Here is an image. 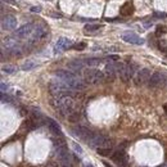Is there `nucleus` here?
I'll list each match as a JSON object with an SVG mask.
<instances>
[{
  "label": "nucleus",
  "mask_w": 167,
  "mask_h": 167,
  "mask_svg": "<svg viewBox=\"0 0 167 167\" xmlns=\"http://www.w3.org/2000/svg\"><path fill=\"white\" fill-rule=\"evenodd\" d=\"M121 39L124 40L125 42H129V44H135V45H143L144 44V39H142L140 36H138V35L133 31H126L122 33Z\"/></svg>",
  "instance_id": "8"
},
{
  "label": "nucleus",
  "mask_w": 167,
  "mask_h": 167,
  "mask_svg": "<svg viewBox=\"0 0 167 167\" xmlns=\"http://www.w3.org/2000/svg\"><path fill=\"white\" fill-rule=\"evenodd\" d=\"M133 13H134V5H133V3H131V2L125 3L124 5L121 7V9H120V14L122 17H129Z\"/></svg>",
  "instance_id": "18"
},
{
  "label": "nucleus",
  "mask_w": 167,
  "mask_h": 167,
  "mask_svg": "<svg viewBox=\"0 0 167 167\" xmlns=\"http://www.w3.org/2000/svg\"><path fill=\"white\" fill-rule=\"evenodd\" d=\"M69 46H72V41L69 39H66V37H60L58 39L57 44H55V48H54V51L58 53V51H63L66 49H68Z\"/></svg>",
  "instance_id": "16"
},
{
  "label": "nucleus",
  "mask_w": 167,
  "mask_h": 167,
  "mask_svg": "<svg viewBox=\"0 0 167 167\" xmlns=\"http://www.w3.org/2000/svg\"><path fill=\"white\" fill-rule=\"evenodd\" d=\"M100 29H102V24H87V26H85L86 32H95Z\"/></svg>",
  "instance_id": "23"
},
{
  "label": "nucleus",
  "mask_w": 167,
  "mask_h": 167,
  "mask_svg": "<svg viewBox=\"0 0 167 167\" xmlns=\"http://www.w3.org/2000/svg\"><path fill=\"white\" fill-rule=\"evenodd\" d=\"M85 167H93V166H91V165H86Z\"/></svg>",
  "instance_id": "35"
},
{
  "label": "nucleus",
  "mask_w": 167,
  "mask_h": 167,
  "mask_svg": "<svg viewBox=\"0 0 167 167\" xmlns=\"http://www.w3.org/2000/svg\"><path fill=\"white\" fill-rule=\"evenodd\" d=\"M160 49L162 51H167V42H165L163 40H161L160 41Z\"/></svg>",
  "instance_id": "28"
},
{
  "label": "nucleus",
  "mask_w": 167,
  "mask_h": 167,
  "mask_svg": "<svg viewBox=\"0 0 167 167\" xmlns=\"http://www.w3.org/2000/svg\"><path fill=\"white\" fill-rule=\"evenodd\" d=\"M84 63H85V66H89V67H96L102 63V59H99V58H87V59H84Z\"/></svg>",
  "instance_id": "20"
},
{
  "label": "nucleus",
  "mask_w": 167,
  "mask_h": 167,
  "mask_svg": "<svg viewBox=\"0 0 167 167\" xmlns=\"http://www.w3.org/2000/svg\"><path fill=\"white\" fill-rule=\"evenodd\" d=\"M8 90V85L7 84H4V82H2V91L3 93H5Z\"/></svg>",
  "instance_id": "32"
},
{
  "label": "nucleus",
  "mask_w": 167,
  "mask_h": 167,
  "mask_svg": "<svg viewBox=\"0 0 167 167\" xmlns=\"http://www.w3.org/2000/svg\"><path fill=\"white\" fill-rule=\"evenodd\" d=\"M17 27V20L14 15H7L2 20V29L7 30V31H11L14 30Z\"/></svg>",
  "instance_id": "14"
},
{
  "label": "nucleus",
  "mask_w": 167,
  "mask_h": 167,
  "mask_svg": "<svg viewBox=\"0 0 167 167\" xmlns=\"http://www.w3.org/2000/svg\"><path fill=\"white\" fill-rule=\"evenodd\" d=\"M72 147H73V149L78 153V154H81L82 153V148L80 147V145H77V143H72Z\"/></svg>",
  "instance_id": "27"
},
{
  "label": "nucleus",
  "mask_w": 167,
  "mask_h": 167,
  "mask_svg": "<svg viewBox=\"0 0 167 167\" xmlns=\"http://www.w3.org/2000/svg\"><path fill=\"white\" fill-rule=\"evenodd\" d=\"M55 151H57V156L59 158L60 163L63 165V167H71V156H69L67 145L63 140H59L58 143H55Z\"/></svg>",
  "instance_id": "5"
},
{
  "label": "nucleus",
  "mask_w": 167,
  "mask_h": 167,
  "mask_svg": "<svg viewBox=\"0 0 167 167\" xmlns=\"http://www.w3.org/2000/svg\"><path fill=\"white\" fill-rule=\"evenodd\" d=\"M107 60H109V62H117V60H120V58L117 55H109L107 58Z\"/></svg>",
  "instance_id": "29"
},
{
  "label": "nucleus",
  "mask_w": 167,
  "mask_h": 167,
  "mask_svg": "<svg viewBox=\"0 0 167 167\" xmlns=\"http://www.w3.org/2000/svg\"><path fill=\"white\" fill-rule=\"evenodd\" d=\"M55 76L59 78V80H62L64 84H67L72 90H84L86 87V84L71 71L58 69V71H55Z\"/></svg>",
  "instance_id": "1"
},
{
  "label": "nucleus",
  "mask_w": 167,
  "mask_h": 167,
  "mask_svg": "<svg viewBox=\"0 0 167 167\" xmlns=\"http://www.w3.org/2000/svg\"><path fill=\"white\" fill-rule=\"evenodd\" d=\"M87 144H89L90 147L93 148H111V140L107 138V136H104L102 134H93L89 140L86 142Z\"/></svg>",
  "instance_id": "6"
},
{
  "label": "nucleus",
  "mask_w": 167,
  "mask_h": 167,
  "mask_svg": "<svg viewBox=\"0 0 167 167\" xmlns=\"http://www.w3.org/2000/svg\"><path fill=\"white\" fill-rule=\"evenodd\" d=\"M2 71L7 75H11V73H14L17 71V67L12 66V64H7V66H3L2 67Z\"/></svg>",
  "instance_id": "22"
},
{
  "label": "nucleus",
  "mask_w": 167,
  "mask_h": 167,
  "mask_svg": "<svg viewBox=\"0 0 167 167\" xmlns=\"http://www.w3.org/2000/svg\"><path fill=\"white\" fill-rule=\"evenodd\" d=\"M84 80L89 85H98L105 80V75L95 68H87L84 71Z\"/></svg>",
  "instance_id": "3"
},
{
  "label": "nucleus",
  "mask_w": 167,
  "mask_h": 167,
  "mask_svg": "<svg viewBox=\"0 0 167 167\" xmlns=\"http://www.w3.org/2000/svg\"><path fill=\"white\" fill-rule=\"evenodd\" d=\"M36 66H37L36 62H33V60H27V62H24L22 64V69L23 71H31V69H33Z\"/></svg>",
  "instance_id": "21"
},
{
  "label": "nucleus",
  "mask_w": 167,
  "mask_h": 167,
  "mask_svg": "<svg viewBox=\"0 0 167 167\" xmlns=\"http://www.w3.org/2000/svg\"><path fill=\"white\" fill-rule=\"evenodd\" d=\"M103 165H104V167H112V166H111L108 162H103Z\"/></svg>",
  "instance_id": "33"
},
{
  "label": "nucleus",
  "mask_w": 167,
  "mask_h": 167,
  "mask_svg": "<svg viewBox=\"0 0 167 167\" xmlns=\"http://www.w3.org/2000/svg\"><path fill=\"white\" fill-rule=\"evenodd\" d=\"M112 158L117 165L122 166V167H126L127 166V156L124 151H117L116 153L112 154Z\"/></svg>",
  "instance_id": "15"
},
{
  "label": "nucleus",
  "mask_w": 167,
  "mask_h": 167,
  "mask_svg": "<svg viewBox=\"0 0 167 167\" xmlns=\"http://www.w3.org/2000/svg\"><path fill=\"white\" fill-rule=\"evenodd\" d=\"M86 48V44L85 42H80V44H76V45H73V49L76 50H84Z\"/></svg>",
  "instance_id": "25"
},
{
  "label": "nucleus",
  "mask_w": 167,
  "mask_h": 167,
  "mask_svg": "<svg viewBox=\"0 0 167 167\" xmlns=\"http://www.w3.org/2000/svg\"><path fill=\"white\" fill-rule=\"evenodd\" d=\"M9 100H11L9 96L5 95L4 93H2V102H3V103H7V102H9Z\"/></svg>",
  "instance_id": "31"
},
{
  "label": "nucleus",
  "mask_w": 167,
  "mask_h": 167,
  "mask_svg": "<svg viewBox=\"0 0 167 167\" xmlns=\"http://www.w3.org/2000/svg\"><path fill=\"white\" fill-rule=\"evenodd\" d=\"M84 60H78V59H75V60H71V62L67 63V67L71 69V71H82L84 69Z\"/></svg>",
  "instance_id": "19"
},
{
  "label": "nucleus",
  "mask_w": 167,
  "mask_h": 167,
  "mask_svg": "<svg viewBox=\"0 0 167 167\" xmlns=\"http://www.w3.org/2000/svg\"><path fill=\"white\" fill-rule=\"evenodd\" d=\"M71 87H69L67 84H64L62 80L60 81H51L49 84V91L53 96H55V98H60V96L63 95H69L71 94Z\"/></svg>",
  "instance_id": "4"
},
{
  "label": "nucleus",
  "mask_w": 167,
  "mask_h": 167,
  "mask_svg": "<svg viewBox=\"0 0 167 167\" xmlns=\"http://www.w3.org/2000/svg\"><path fill=\"white\" fill-rule=\"evenodd\" d=\"M151 69L149 68H142L140 71H138L136 76H135V84L139 86V85H144L145 82L149 81L151 78Z\"/></svg>",
  "instance_id": "9"
},
{
  "label": "nucleus",
  "mask_w": 167,
  "mask_h": 167,
  "mask_svg": "<svg viewBox=\"0 0 167 167\" xmlns=\"http://www.w3.org/2000/svg\"><path fill=\"white\" fill-rule=\"evenodd\" d=\"M33 27H35V26H32V23H26V24L21 26L20 29L15 30V36L20 37V39L29 37L31 35V32L33 31Z\"/></svg>",
  "instance_id": "13"
},
{
  "label": "nucleus",
  "mask_w": 167,
  "mask_h": 167,
  "mask_svg": "<svg viewBox=\"0 0 167 167\" xmlns=\"http://www.w3.org/2000/svg\"><path fill=\"white\" fill-rule=\"evenodd\" d=\"M96 152H98L99 156H109L112 153V149L111 148H96Z\"/></svg>",
  "instance_id": "24"
},
{
  "label": "nucleus",
  "mask_w": 167,
  "mask_h": 167,
  "mask_svg": "<svg viewBox=\"0 0 167 167\" xmlns=\"http://www.w3.org/2000/svg\"><path fill=\"white\" fill-rule=\"evenodd\" d=\"M165 81H166V78L161 72H153L148 81V85H149V87H161L165 84Z\"/></svg>",
  "instance_id": "10"
},
{
  "label": "nucleus",
  "mask_w": 167,
  "mask_h": 167,
  "mask_svg": "<svg viewBox=\"0 0 167 167\" xmlns=\"http://www.w3.org/2000/svg\"><path fill=\"white\" fill-rule=\"evenodd\" d=\"M134 76V67L130 64H124V67L120 71V78L124 82H129Z\"/></svg>",
  "instance_id": "12"
},
{
  "label": "nucleus",
  "mask_w": 167,
  "mask_h": 167,
  "mask_svg": "<svg viewBox=\"0 0 167 167\" xmlns=\"http://www.w3.org/2000/svg\"><path fill=\"white\" fill-rule=\"evenodd\" d=\"M48 35V30L45 26H41V24H37L33 27V31L31 32V35L29 36V41L30 44H33V42H37L42 39H45Z\"/></svg>",
  "instance_id": "7"
},
{
  "label": "nucleus",
  "mask_w": 167,
  "mask_h": 167,
  "mask_svg": "<svg viewBox=\"0 0 167 167\" xmlns=\"http://www.w3.org/2000/svg\"><path fill=\"white\" fill-rule=\"evenodd\" d=\"M55 108L62 113L64 117H68L71 113L76 112V102L71 95H63L60 98H55Z\"/></svg>",
  "instance_id": "2"
},
{
  "label": "nucleus",
  "mask_w": 167,
  "mask_h": 167,
  "mask_svg": "<svg viewBox=\"0 0 167 167\" xmlns=\"http://www.w3.org/2000/svg\"><path fill=\"white\" fill-rule=\"evenodd\" d=\"M165 32H167V29L165 27V26H158L157 27V35H162Z\"/></svg>",
  "instance_id": "26"
},
{
  "label": "nucleus",
  "mask_w": 167,
  "mask_h": 167,
  "mask_svg": "<svg viewBox=\"0 0 167 167\" xmlns=\"http://www.w3.org/2000/svg\"><path fill=\"white\" fill-rule=\"evenodd\" d=\"M46 124H48V127L49 130L51 131L54 135H58V136H62V130H60L59 125L57 124V122L53 120V118H46Z\"/></svg>",
  "instance_id": "17"
},
{
  "label": "nucleus",
  "mask_w": 167,
  "mask_h": 167,
  "mask_svg": "<svg viewBox=\"0 0 167 167\" xmlns=\"http://www.w3.org/2000/svg\"><path fill=\"white\" fill-rule=\"evenodd\" d=\"M72 133H73L77 138L85 140V142H87V140H89V138L94 134L93 131H90L89 129H86V127H84V126H76V127H73V129H72Z\"/></svg>",
  "instance_id": "11"
},
{
  "label": "nucleus",
  "mask_w": 167,
  "mask_h": 167,
  "mask_svg": "<svg viewBox=\"0 0 167 167\" xmlns=\"http://www.w3.org/2000/svg\"><path fill=\"white\" fill-rule=\"evenodd\" d=\"M31 12H33V13H40L41 12V7H31V9H30Z\"/></svg>",
  "instance_id": "30"
},
{
  "label": "nucleus",
  "mask_w": 167,
  "mask_h": 167,
  "mask_svg": "<svg viewBox=\"0 0 167 167\" xmlns=\"http://www.w3.org/2000/svg\"><path fill=\"white\" fill-rule=\"evenodd\" d=\"M163 109H165V111L167 112V105H163Z\"/></svg>",
  "instance_id": "34"
}]
</instances>
